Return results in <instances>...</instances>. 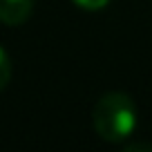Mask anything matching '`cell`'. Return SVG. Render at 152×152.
I'll list each match as a JSON object with an SVG mask.
<instances>
[{"label":"cell","instance_id":"6da1fadb","mask_svg":"<svg viewBox=\"0 0 152 152\" xmlns=\"http://www.w3.org/2000/svg\"><path fill=\"white\" fill-rule=\"evenodd\" d=\"M92 128L103 141L121 143L137 128V105L123 92H107L94 105Z\"/></svg>","mask_w":152,"mask_h":152},{"label":"cell","instance_id":"3957f363","mask_svg":"<svg viewBox=\"0 0 152 152\" xmlns=\"http://www.w3.org/2000/svg\"><path fill=\"white\" fill-rule=\"evenodd\" d=\"M11 81V58L5 49L0 47V90H5Z\"/></svg>","mask_w":152,"mask_h":152},{"label":"cell","instance_id":"7a4b0ae2","mask_svg":"<svg viewBox=\"0 0 152 152\" xmlns=\"http://www.w3.org/2000/svg\"><path fill=\"white\" fill-rule=\"evenodd\" d=\"M34 11V0H0V23L23 25Z\"/></svg>","mask_w":152,"mask_h":152},{"label":"cell","instance_id":"277c9868","mask_svg":"<svg viewBox=\"0 0 152 152\" xmlns=\"http://www.w3.org/2000/svg\"><path fill=\"white\" fill-rule=\"evenodd\" d=\"M74 5H78L81 9L85 11H99V9H105L110 0H72Z\"/></svg>","mask_w":152,"mask_h":152}]
</instances>
